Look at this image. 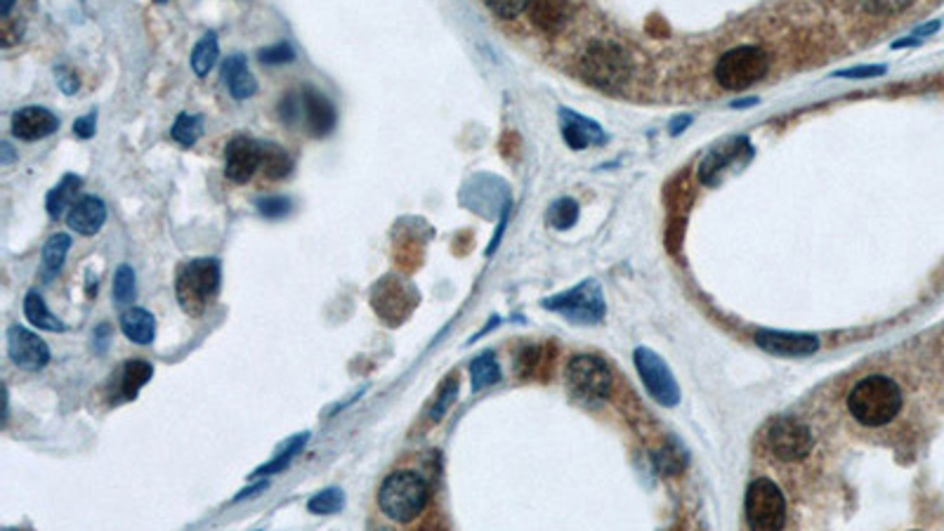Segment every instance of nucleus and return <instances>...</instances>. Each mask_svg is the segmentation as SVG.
I'll list each match as a JSON object with an SVG mask.
<instances>
[{
    "mask_svg": "<svg viewBox=\"0 0 944 531\" xmlns=\"http://www.w3.org/2000/svg\"><path fill=\"white\" fill-rule=\"evenodd\" d=\"M459 374H451V376H447V380L442 383V388H439V392H437V397H435V401H432V407H430V411H428V421L430 423H439L444 418V413L451 409V405L455 401V397H459Z\"/></svg>",
    "mask_w": 944,
    "mask_h": 531,
    "instance_id": "nucleus-31",
    "label": "nucleus"
},
{
    "mask_svg": "<svg viewBox=\"0 0 944 531\" xmlns=\"http://www.w3.org/2000/svg\"><path fill=\"white\" fill-rule=\"evenodd\" d=\"M300 102H303L300 123L305 125V131L309 135L327 137L329 133H333V128L338 123V111L327 95L312 86H305L300 90Z\"/></svg>",
    "mask_w": 944,
    "mask_h": 531,
    "instance_id": "nucleus-14",
    "label": "nucleus"
},
{
    "mask_svg": "<svg viewBox=\"0 0 944 531\" xmlns=\"http://www.w3.org/2000/svg\"><path fill=\"white\" fill-rule=\"evenodd\" d=\"M121 331L135 345H150L156 335V319L142 308H130L121 314Z\"/></svg>",
    "mask_w": 944,
    "mask_h": 531,
    "instance_id": "nucleus-24",
    "label": "nucleus"
},
{
    "mask_svg": "<svg viewBox=\"0 0 944 531\" xmlns=\"http://www.w3.org/2000/svg\"><path fill=\"white\" fill-rule=\"evenodd\" d=\"M567 388L583 407H600L612 392L610 366L595 354H577L567 364Z\"/></svg>",
    "mask_w": 944,
    "mask_h": 531,
    "instance_id": "nucleus-6",
    "label": "nucleus"
},
{
    "mask_svg": "<svg viewBox=\"0 0 944 531\" xmlns=\"http://www.w3.org/2000/svg\"><path fill=\"white\" fill-rule=\"evenodd\" d=\"M154 376V366L144 359H128L117 380V405L119 401H130L140 395L146 383Z\"/></svg>",
    "mask_w": 944,
    "mask_h": 531,
    "instance_id": "nucleus-20",
    "label": "nucleus"
},
{
    "mask_svg": "<svg viewBox=\"0 0 944 531\" xmlns=\"http://www.w3.org/2000/svg\"><path fill=\"white\" fill-rule=\"evenodd\" d=\"M914 0H865V8L874 14H894L909 8Z\"/></svg>",
    "mask_w": 944,
    "mask_h": 531,
    "instance_id": "nucleus-40",
    "label": "nucleus"
},
{
    "mask_svg": "<svg viewBox=\"0 0 944 531\" xmlns=\"http://www.w3.org/2000/svg\"><path fill=\"white\" fill-rule=\"evenodd\" d=\"M220 57V43L216 31H208L206 36H201V41L194 45L191 51V71L197 74L199 78H206L210 71H213L216 62Z\"/></svg>",
    "mask_w": 944,
    "mask_h": 531,
    "instance_id": "nucleus-28",
    "label": "nucleus"
},
{
    "mask_svg": "<svg viewBox=\"0 0 944 531\" xmlns=\"http://www.w3.org/2000/svg\"><path fill=\"white\" fill-rule=\"evenodd\" d=\"M80 185H84V180H80L78 175H72V173L64 175L62 180H59V185H55L51 189V195H47V199H45L47 215H51L53 220L67 218L69 211L74 208V203H76Z\"/></svg>",
    "mask_w": 944,
    "mask_h": 531,
    "instance_id": "nucleus-22",
    "label": "nucleus"
},
{
    "mask_svg": "<svg viewBox=\"0 0 944 531\" xmlns=\"http://www.w3.org/2000/svg\"><path fill=\"white\" fill-rule=\"evenodd\" d=\"M560 121H562V137L572 150H585L589 144L605 142V133L600 131V125L591 119H585L577 111L560 109Z\"/></svg>",
    "mask_w": 944,
    "mask_h": 531,
    "instance_id": "nucleus-18",
    "label": "nucleus"
},
{
    "mask_svg": "<svg viewBox=\"0 0 944 531\" xmlns=\"http://www.w3.org/2000/svg\"><path fill=\"white\" fill-rule=\"evenodd\" d=\"M772 69V57L765 47L756 43H742L729 47L715 59L713 78L727 92H742L758 86L768 78Z\"/></svg>",
    "mask_w": 944,
    "mask_h": 531,
    "instance_id": "nucleus-4",
    "label": "nucleus"
},
{
    "mask_svg": "<svg viewBox=\"0 0 944 531\" xmlns=\"http://www.w3.org/2000/svg\"><path fill=\"white\" fill-rule=\"evenodd\" d=\"M222 80L234 100H249L257 92V80L249 71V62L243 55H230L222 64Z\"/></svg>",
    "mask_w": 944,
    "mask_h": 531,
    "instance_id": "nucleus-19",
    "label": "nucleus"
},
{
    "mask_svg": "<svg viewBox=\"0 0 944 531\" xmlns=\"http://www.w3.org/2000/svg\"><path fill=\"white\" fill-rule=\"evenodd\" d=\"M201 133H204V119L201 117H194V114H180V117H177L175 123H173V131H171L173 140L177 144H183V147H194V144H197V140L201 137Z\"/></svg>",
    "mask_w": 944,
    "mask_h": 531,
    "instance_id": "nucleus-32",
    "label": "nucleus"
},
{
    "mask_svg": "<svg viewBox=\"0 0 944 531\" xmlns=\"http://www.w3.org/2000/svg\"><path fill=\"white\" fill-rule=\"evenodd\" d=\"M633 359H636V368L647 395L661 407H676L680 401V388L669 364L649 347H638L633 352Z\"/></svg>",
    "mask_w": 944,
    "mask_h": 531,
    "instance_id": "nucleus-9",
    "label": "nucleus"
},
{
    "mask_svg": "<svg viewBox=\"0 0 944 531\" xmlns=\"http://www.w3.org/2000/svg\"><path fill=\"white\" fill-rule=\"evenodd\" d=\"M220 281L222 269L216 257H197V261L185 263L175 277V296L183 312L189 317L204 314L210 300L218 296Z\"/></svg>",
    "mask_w": 944,
    "mask_h": 531,
    "instance_id": "nucleus-5",
    "label": "nucleus"
},
{
    "mask_svg": "<svg viewBox=\"0 0 944 531\" xmlns=\"http://www.w3.org/2000/svg\"><path fill=\"white\" fill-rule=\"evenodd\" d=\"M343 508H345V491L338 487L323 489L307 501V510L312 515H336Z\"/></svg>",
    "mask_w": 944,
    "mask_h": 531,
    "instance_id": "nucleus-33",
    "label": "nucleus"
},
{
    "mask_svg": "<svg viewBox=\"0 0 944 531\" xmlns=\"http://www.w3.org/2000/svg\"><path fill=\"white\" fill-rule=\"evenodd\" d=\"M24 317L41 331H51V333H62L67 331L64 327V321L59 317H55L51 310H47V305L43 300V296L39 291H29L24 298Z\"/></svg>",
    "mask_w": 944,
    "mask_h": 531,
    "instance_id": "nucleus-25",
    "label": "nucleus"
},
{
    "mask_svg": "<svg viewBox=\"0 0 944 531\" xmlns=\"http://www.w3.org/2000/svg\"><path fill=\"white\" fill-rule=\"evenodd\" d=\"M111 338H113V331H111V327H109V324H100V327H97V329H95V333H92L95 352L105 354V352L109 350V345H111Z\"/></svg>",
    "mask_w": 944,
    "mask_h": 531,
    "instance_id": "nucleus-44",
    "label": "nucleus"
},
{
    "mask_svg": "<svg viewBox=\"0 0 944 531\" xmlns=\"http://www.w3.org/2000/svg\"><path fill=\"white\" fill-rule=\"evenodd\" d=\"M692 123V117H678L673 123H671V135H680L682 131H685V128Z\"/></svg>",
    "mask_w": 944,
    "mask_h": 531,
    "instance_id": "nucleus-47",
    "label": "nucleus"
},
{
    "mask_svg": "<svg viewBox=\"0 0 944 531\" xmlns=\"http://www.w3.org/2000/svg\"><path fill=\"white\" fill-rule=\"evenodd\" d=\"M758 102H760L758 98H748V100H735V102H732L729 107H732V109H748V107H756Z\"/></svg>",
    "mask_w": 944,
    "mask_h": 531,
    "instance_id": "nucleus-48",
    "label": "nucleus"
},
{
    "mask_svg": "<svg viewBox=\"0 0 944 531\" xmlns=\"http://www.w3.org/2000/svg\"><path fill=\"white\" fill-rule=\"evenodd\" d=\"M900 385L888 376L861 378L848 395V409L865 428H883L902 411Z\"/></svg>",
    "mask_w": 944,
    "mask_h": 531,
    "instance_id": "nucleus-3",
    "label": "nucleus"
},
{
    "mask_svg": "<svg viewBox=\"0 0 944 531\" xmlns=\"http://www.w3.org/2000/svg\"><path fill=\"white\" fill-rule=\"evenodd\" d=\"M470 378H472V392H480L484 388H492V385H496L501 380V366L496 362V354L482 352L480 357L472 359Z\"/></svg>",
    "mask_w": 944,
    "mask_h": 531,
    "instance_id": "nucleus-29",
    "label": "nucleus"
},
{
    "mask_svg": "<svg viewBox=\"0 0 944 531\" xmlns=\"http://www.w3.org/2000/svg\"><path fill=\"white\" fill-rule=\"evenodd\" d=\"M886 71H888L886 64H867V67H853V69L836 71L834 76H838V78H876V76H883Z\"/></svg>",
    "mask_w": 944,
    "mask_h": 531,
    "instance_id": "nucleus-41",
    "label": "nucleus"
},
{
    "mask_svg": "<svg viewBox=\"0 0 944 531\" xmlns=\"http://www.w3.org/2000/svg\"><path fill=\"white\" fill-rule=\"evenodd\" d=\"M579 71L591 86L605 92H624L633 76H636V62L622 43L612 38H595L585 47L579 59Z\"/></svg>",
    "mask_w": 944,
    "mask_h": 531,
    "instance_id": "nucleus-1",
    "label": "nucleus"
},
{
    "mask_svg": "<svg viewBox=\"0 0 944 531\" xmlns=\"http://www.w3.org/2000/svg\"><path fill=\"white\" fill-rule=\"evenodd\" d=\"M484 8L490 10L496 20L501 22H515L517 18L529 10L531 0H482Z\"/></svg>",
    "mask_w": 944,
    "mask_h": 531,
    "instance_id": "nucleus-36",
    "label": "nucleus"
},
{
    "mask_svg": "<svg viewBox=\"0 0 944 531\" xmlns=\"http://www.w3.org/2000/svg\"><path fill=\"white\" fill-rule=\"evenodd\" d=\"M105 222H107V206L97 197L78 199L67 215V224L80 236L97 234L105 228Z\"/></svg>",
    "mask_w": 944,
    "mask_h": 531,
    "instance_id": "nucleus-17",
    "label": "nucleus"
},
{
    "mask_svg": "<svg viewBox=\"0 0 944 531\" xmlns=\"http://www.w3.org/2000/svg\"><path fill=\"white\" fill-rule=\"evenodd\" d=\"M430 482L426 475L402 468L389 473L378 489V508L389 522L411 524L430 504Z\"/></svg>",
    "mask_w": 944,
    "mask_h": 531,
    "instance_id": "nucleus-2",
    "label": "nucleus"
},
{
    "mask_svg": "<svg viewBox=\"0 0 944 531\" xmlns=\"http://www.w3.org/2000/svg\"><path fill=\"white\" fill-rule=\"evenodd\" d=\"M739 144H742L739 140L732 142V144H727L725 150H715L702 161V166H699V175H702V180L706 185H713L715 175L723 173V168H727L732 161H735V156L739 154Z\"/></svg>",
    "mask_w": 944,
    "mask_h": 531,
    "instance_id": "nucleus-30",
    "label": "nucleus"
},
{
    "mask_svg": "<svg viewBox=\"0 0 944 531\" xmlns=\"http://www.w3.org/2000/svg\"><path fill=\"white\" fill-rule=\"evenodd\" d=\"M97 296V277L92 279V275H88V298Z\"/></svg>",
    "mask_w": 944,
    "mask_h": 531,
    "instance_id": "nucleus-50",
    "label": "nucleus"
},
{
    "mask_svg": "<svg viewBox=\"0 0 944 531\" xmlns=\"http://www.w3.org/2000/svg\"><path fill=\"white\" fill-rule=\"evenodd\" d=\"M111 294H113V300H117V305H121V308H125V305H133L135 294H138V288H135V269L133 267H130V265H119L117 275H113Z\"/></svg>",
    "mask_w": 944,
    "mask_h": 531,
    "instance_id": "nucleus-34",
    "label": "nucleus"
},
{
    "mask_svg": "<svg viewBox=\"0 0 944 531\" xmlns=\"http://www.w3.org/2000/svg\"><path fill=\"white\" fill-rule=\"evenodd\" d=\"M0 150H3V154H0V164H3V166H10L12 161L18 158V156H14V150L10 147V142H3V144H0Z\"/></svg>",
    "mask_w": 944,
    "mask_h": 531,
    "instance_id": "nucleus-46",
    "label": "nucleus"
},
{
    "mask_svg": "<svg viewBox=\"0 0 944 531\" xmlns=\"http://www.w3.org/2000/svg\"><path fill=\"white\" fill-rule=\"evenodd\" d=\"M579 220V203L574 199H560L550 206L548 224L556 230H569Z\"/></svg>",
    "mask_w": 944,
    "mask_h": 531,
    "instance_id": "nucleus-35",
    "label": "nucleus"
},
{
    "mask_svg": "<svg viewBox=\"0 0 944 531\" xmlns=\"http://www.w3.org/2000/svg\"><path fill=\"white\" fill-rule=\"evenodd\" d=\"M6 341L12 364L20 366L22 372H41V368H45L47 362H51V347H47L45 341H41L34 331L12 324L6 333Z\"/></svg>",
    "mask_w": 944,
    "mask_h": 531,
    "instance_id": "nucleus-12",
    "label": "nucleus"
},
{
    "mask_svg": "<svg viewBox=\"0 0 944 531\" xmlns=\"http://www.w3.org/2000/svg\"><path fill=\"white\" fill-rule=\"evenodd\" d=\"M55 80H57V86L64 95H74L78 90V76L69 67H57Z\"/></svg>",
    "mask_w": 944,
    "mask_h": 531,
    "instance_id": "nucleus-43",
    "label": "nucleus"
},
{
    "mask_svg": "<svg viewBox=\"0 0 944 531\" xmlns=\"http://www.w3.org/2000/svg\"><path fill=\"white\" fill-rule=\"evenodd\" d=\"M544 308L562 314L574 324H600L605 319L607 305L597 281H581L572 291L544 300Z\"/></svg>",
    "mask_w": 944,
    "mask_h": 531,
    "instance_id": "nucleus-8",
    "label": "nucleus"
},
{
    "mask_svg": "<svg viewBox=\"0 0 944 531\" xmlns=\"http://www.w3.org/2000/svg\"><path fill=\"white\" fill-rule=\"evenodd\" d=\"M260 156H263L260 142L243 135L232 137L224 150V175L234 185H246L255 170H260Z\"/></svg>",
    "mask_w": 944,
    "mask_h": 531,
    "instance_id": "nucleus-15",
    "label": "nucleus"
},
{
    "mask_svg": "<svg viewBox=\"0 0 944 531\" xmlns=\"http://www.w3.org/2000/svg\"><path fill=\"white\" fill-rule=\"evenodd\" d=\"M270 485H267V479L265 482H257V485H253V487H249V489H243L241 494H237V498L234 501H243V498H251V496H257L260 491H265Z\"/></svg>",
    "mask_w": 944,
    "mask_h": 531,
    "instance_id": "nucleus-45",
    "label": "nucleus"
},
{
    "mask_svg": "<svg viewBox=\"0 0 944 531\" xmlns=\"http://www.w3.org/2000/svg\"><path fill=\"white\" fill-rule=\"evenodd\" d=\"M263 156H260V170L265 173L267 180H284L293 170V158L288 152L274 142H260Z\"/></svg>",
    "mask_w": 944,
    "mask_h": 531,
    "instance_id": "nucleus-26",
    "label": "nucleus"
},
{
    "mask_svg": "<svg viewBox=\"0 0 944 531\" xmlns=\"http://www.w3.org/2000/svg\"><path fill=\"white\" fill-rule=\"evenodd\" d=\"M59 119L45 107H24L14 111L12 117V135L24 142H36L57 133Z\"/></svg>",
    "mask_w": 944,
    "mask_h": 531,
    "instance_id": "nucleus-16",
    "label": "nucleus"
},
{
    "mask_svg": "<svg viewBox=\"0 0 944 531\" xmlns=\"http://www.w3.org/2000/svg\"><path fill=\"white\" fill-rule=\"evenodd\" d=\"M303 117V102H300V92H286L282 102H279V119L286 125H298Z\"/></svg>",
    "mask_w": 944,
    "mask_h": 531,
    "instance_id": "nucleus-39",
    "label": "nucleus"
},
{
    "mask_svg": "<svg viewBox=\"0 0 944 531\" xmlns=\"http://www.w3.org/2000/svg\"><path fill=\"white\" fill-rule=\"evenodd\" d=\"M371 302L376 314H381L387 324H402L416 308V294L406 281L397 277H385L376 284L371 294Z\"/></svg>",
    "mask_w": 944,
    "mask_h": 531,
    "instance_id": "nucleus-11",
    "label": "nucleus"
},
{
    "mask_svg": "<svg viewBox=\"0 0 944 531\" xmlns=\"http://www.w3.org/2000/svg\"><path fill=\"white\" fill-rule=\"evenodd\" d=\"M255 206H257V213L263 215V218H267V220H282V218H286L290 213V208H293L290 199L282 197V195L257 199Z\"/></svg>",
    "mask_w": 944,
    "mask_h": 531,
    "instance_id": "nucleus-38",
    "label": "nucleus"
},
{
    "mask_svg": "<svg viewBox=\"0 0 944 531\" xmlns=\"http://www.w3.org/2000/svg\"><path fill=\"white\" fill-rule=\"evenodd\" d=\"M307 442H309V432H300V434H296V438H290V440L286 442V446L282 449V452H276V456H274L270 463H265V465H260V468H255L251 477H270V475H279V473H284V471L288 468V465H290V461L296 458V456L303 452Z\"/></svg>",
    "mask_w": 944,
    "mask_h": 531,
    "instance_id": "nucleus-27",
    "label": "nucleus"
},
{
    "mask_svg": "<svg viewBox=\"0 0 944 531\" xmlns=\"http://www.w3.org/2000/svg\"><path fill=\"white\" fill-rule=\"evenodd\" d=\"M531 24L539 26L544 34H560L569 22V10L564 0H531L529 5Z\"/></svg>",
    "mask_w": 944,
    "mask_h": 531,
    "instance_id": "nucleus-21",
    "label": "nucleus"
},
{
    "mask_svg": "<svg viewBox=\"0 0 944 531\" xmlns=\"http://www.w3.org/2000/svg\"><path fill=\"white\" fill-rule=\"evenodd\" d=\"M95 131H97V111H90V114L74 121V135L80 140L95 137Z\"/></svg>",
    "mask_w": 944,
    "mask_h": 531,
    "instance_id": "nucleus-42",
    "label": "nucleus"
},
{
    "mask_svg": "<svg viewBox=\"0 0 944 531\" xmlns=\"http://www.w3.org/2000/svg\"><path fill=\"white\" fill-rule=\"evenodd\" d=\"M756 345L775 357H810L820 350V338L812 333H793V331H772L762 329L756 333Z\"/></svg>",
    "mask_w": 944,
    "mask_h": 531,
    "instance_id": "nucleus-13",
    "label": "nucleus"
},
{
    "mask_svg": "<svg viewBox=\"0 0 944 531\" xmlns=\"http://www.w3.org/2000/svg\"><path fill=\"white\" fill-rule=\"evenodd\" d=\"M69 248H72V236L69 234L57 232V234H53L51 239L45 241L43 255H41V281L51 284L59 275L62 265H64V261H67V255H69Z\"/></svg>",
    "mask_w": 944,
    "mask_h": 531,
    "instance_id": "nucleus-23",
    "label": "nucleus"
},
{
    "mask_svg": "<svg viewBox=\"0 0 944 531\" xmlns=\"http://www.w3.org/2000/svg\"><path fill=\"white\" fill-rule=\"evenodd\" d=\"M154 3H158V5H164V3H168V0H154Z\"/></svg>",
    "mask_w": 944,
    "mask_h": 531,
    "instance_id": "nucleus-51",
    "label": "nucleus"
},
{
    "mask_svg": "<svg viewBox=\"0 0 944 531\" xmlns=\"http://www.w3.org/2000/svg\"><path fill=\"white\" fill-rule=\"evenodd\" d=\"M746 524L760 531L781 529L787 522V498L772 479L760 477L746 489Z\"/></svg>",
    "mask_w": 944,
    "mask_h": 531,
    "instance_id": "nucleus-7",
    "label": "nucleus"
},
{
    "mask_svg": "<svg viewBox=\"0 0 944 531\" xmlns=\"http://www.w3.org/2000/svg\"><path fill=\"white\" fill-rule=\"evenodd\" d=\"M768 449L779 461H801L812 449V432L799 418H777L768 430Z\"/></svg>",
    "mask_w": 944,
    "mask_h": 531,
    "instance_id": "nucleus-10",
    "label": "nucleus"
},
{
    "mask_svg": "<svg viewBox=\"0 0 944 531\" xmlns=\"http://www.w3.org/2000/svg\"><path fill=\"white\" fill-rule=\"evenodd\" d=\"M260 64H265V67H282V64H290L296 59V51L288 43H274L270 47H263V51L257 53Z\"/></svg>",
    "mask_w": 944,
    "mask_h": 531,
    "instance_id": "nucleus-37",
    "label": "nucleus"
},
{
    "mask_svg": "<svg viewBox=\"0 0 944 531\" xmlns=\"http://www.w3.org/2000/svg\"><path fill=\"white\" fill-rule=\"evenodd\" d=\"M12 8H14V0H0V14H3V20L10 18Z\"/></svg>",
    "mask_w": 944,
    "mask_h": 531,
    "instance_id": "nucleus-49",
    "label": "nucleus"
}]
</instances>
